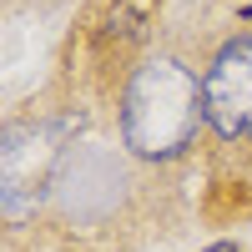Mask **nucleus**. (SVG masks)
<instances>
[{
  "label": "nucleus",
  "mask_w": 252,
  "mask_h": 252,
  "mask_svg": "<svg viewBox=\"0 0 252 252\" xmlns=\"http://www.w3.org/2000/svg\"><path fill=\"white\" fill-rule=\"evenodd\" d=\"M207 116V101L197 76L182 66V61L161 56V61H146V66L131 76L121 101V131L126 146L136 157H177L187 141L197 136V121Z\"/></svg>",
  "instance_id": "obj_1"
},
{
  "label": "nucleus",
  "mask_w": 252,
  "mask_h": 252,
  "mask_svg": "<svg viewBox=\"0 0 252 252\" xmlns=\"http://www.w3.org/2000/svg\"><path fill=\"white\" fill-rule=\"evenodd\" d=\"M56 166V136L46 126H10L0 146V212L20 222L40 202Z\"/></svg>",
  "instance_id": "obj_2"
},
{
  "label": "nucleus",
  "mask_w": 252,
  "mask_h": 252,
  "mask_svg": "<svg viewBox=\"0 0 252 252\" xmlns=\"http://www.w3.org/2000/svg\"><path fill=\"white\" fill-rule=\"evenodd\" d=\"M207 121L222 136H247L252 141V35H232L217 51L212 71L202 81Z\"/></svg>",
  "instance_id": "obj_3"
},
{
  "label": "nucleus",
  "mask_w": 252,
  "mask_h": 252,
  "mask_svg": "<svg viewBox=\"0 0 252 252\" xmlns=\"http://www.w3.org/2000/svg\"><path fill=\"white\" fill-rule=\"evenodd\" d=\"M212 252H237V247H232V242H217V247H212Z\"/></svg>",
  "instance_id": "obj_4"
}]
</instances>
